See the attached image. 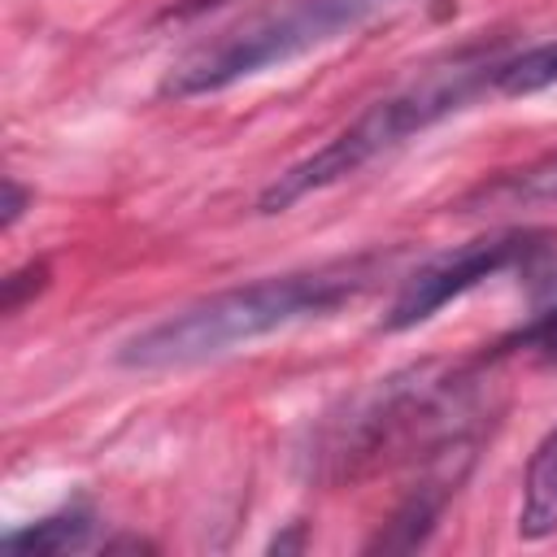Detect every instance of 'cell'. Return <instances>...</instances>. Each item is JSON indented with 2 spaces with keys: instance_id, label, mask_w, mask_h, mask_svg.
<instances>
[{
  "instance_id": "obj_11",
  "label": "cell",
  "mask_w": 557,
  "mask_h": 557,
  "mask_svg": "<svg viewBox=\"0 0 557 557\" xmlns=\"http://www.w3.org/2000/svg\"><path fill=\"white\" fill-rule=\"evenodd\" d=\"M209 4H226V0H183V4H174V9H170V17H191V13L209 9Z\"/></svg>"
},
{
  "instance_id": "obj_4",
  "label": "cell",
  "mask_w": 557,
  "mask_h": 557,
  "mask_svg": "<svg viewBox=\"0 0 557 557\" xmlns=\"http://www.w3.org/2000/svg\"><path fill=\"white\" fill-rule=\"evenodd\" d=\"M535 239L531 231H496V235H483V239H470L435 261H426L418 274H409L392 300V309L383 313V331H409L418 322H426L431 313H440L448 300L474 292L483 278H496L500 270L518 265L522 257L535 252Z\"/></svg>"
},
{
  "instance_id": "obj_10",
  "label": "cell",
  "mask_w": 557,
  "mask_h": 557,
  "mask_svg": "<svg viewBox=\"0 0 557 557\" xmlns=\"http://www.w3.org/2000/svg\"><path fill=\"white\" fill-rule=\"evenodd\" d=\"M4 213H0V226L9 231L17 218H22V209H26V191L17 187V178H4V205H0Z\"/></svg>"
},
{
  "instance_id": "obj_8",
  "label": "cell",
  "mask_w": 557,
  "mask_h": 557,
  "mask_svg": "<svg viewBox=\"0 0 557 557\" xmlns=\"http://www.w3.org/2000/svg\"><path fill=\"white\" fill-rule=\"evenodd\" d=\"M44 283H48V265H44V261H30L26 270H13V274L0 283V309H4V313H17V309L26 305V296H35Z\"/></svg>"
},
{
  "instance_id": "obj_2",
  "label": "cell",
  "mask_w": 557,
  "mask_h": 557,
  "mask_svg": "<svg viewBox=\"0 0 557 557\" xmlns=\"http://www.w3.org/2000/svg\"><path fill=\"white\" fill-rule=\"evenodd\" d=\"M500 61H487V57H457L440 70H431L422 83H409L383 100H374L361 117H352L335 139H326L318 152H309L305 161L287 165L257 200L261 213H283L292 209L296 200H305L309 191H322L331 183H344L348 174H357L361 165H370L374 157L400 148L409 135L435 126L440 117L457 113L474 91L479 83H487L496 74Z\"/></svg>"
},
{
  "instance_id": "obj_3",
  "label": "cell",
  "mask_w": 557,
  "mask_h": 557,
  "mask_svg": "<svg viewBox=\"0 0 557 557\" xmlns=\"http://www.w3.org/2000/svg\"><path fill=\"white\" fill-rule=\"evenodd\" d=\"M400 0H287L274 9H261L244 17L239 26L196 44L187 57L170 65L161 78V96L191 100L209 91H226L239 78H252L270 65H287L357 26L370 17L396 9Z\"/></svg>"
},
{
  "instance_id": "obj_6",
  "label": "cell",
  "mask_w": 557,
  "mask_h": 557,
  "mask_svg": "<svg viewBox=\"0 0 557 557\" xmlns=\"http://www.w3.org/2000/svg\"><path fill=\"white\" fill-rule=\"evenodd\" d=\"M87 540H91V513L61 509V513H48L39 522H26V527L9 531L0 544L13 557H35V553H70V548H83Z\"/></svg>"
},
{
  "instance_id": "obj_5",
  "label": "cell",
  "mask_w": 557,
  "mask_h": 557,
  "mask_svg": "<svg viewBox=\"0 0 557 557\" xmlns=\"http://www.w3.org/2000/svg\"><path fill=\"white\" fill-rule=\"evenodd\" d=\"M557 531V426L540 440V448L527 461L522 474V509H518V535L544 540Z\"/></svg>"
},
{
  "instance_id": "obj_7",
  "label": "cell",
  "mask_w": 557,
  "mask_h": 557,
  "mask_svg": "<svg viewBox=\"0 0 557 557\" xmlns=\"http://www.w3.org/2000/svg\"><path fill=\"white\" fill-rule=\"evenodd\" d=\"M548 83H557V39L535 44V48L500 61L492 74V87L500 96H531V91H544Z\"/></svg>"
},
{
  "instance_id": "obj_9",
  "label": "cell",
  "mask_w": 557,
  "mask_h": 557,
  "mask_svg": "<svg viewBox=\"0 0 557 557\" xmlns=\"http://www.w3.org/2000/svg\"><path fill=\"white\" fill-rule=\"evenodd\" d=\"M518 344H557V309H548L544 318H535V322L518 335Z\"/></svg>"
},
{
  "instance_id": "obj_1",
  "label": "cell",
  "mask_w": 557,
  "mask_h": 557,
  "mask_svg": "<svg viewBox=\"0 0 557 557\" xmlns=\"http://www.w3.org/2000/svg\"><path fill=\"white\" fill-rule=\"evenodd\" d=\"M383 265H387V257L361 252V257H344V261H326V265H309V270H292V274L213 292V296L152 322L135 339H126L117 361L131 370H178V366L213 361V357H222L239 344H252L278 326L339 309L344 300L361 296L379 278Z\"/></svg>"
}]
</instances>
